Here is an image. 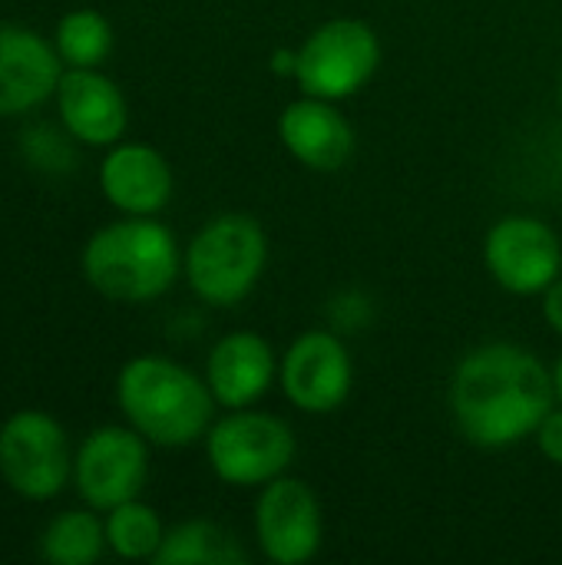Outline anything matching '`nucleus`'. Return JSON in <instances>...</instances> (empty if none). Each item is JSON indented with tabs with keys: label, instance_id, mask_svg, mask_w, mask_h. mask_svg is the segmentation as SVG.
Listing matches in <instances>:
<instances>
[{
	"label": "nucleus",
	"instance_id": "f257e3e1",
	"mask_svg": "<svg viewBox=\"0 0 562 565\" xmlns=\"http://www.w3.org/2000/svg\"><path fill=\"white\" fill-rule=\"evenodd\" d=\"M553 404V367L517 341L470 348L457 361L447 387L454 427L480 450H510L533 440Z\"/></svg>",
	"mask_w": 562,
	"mask_h": 565
},
{
	"label": "nucleus",
	"instance_id": "f03ea898",
	"mask_svg": "<svg viewBox=\"0 0 562 565\" xmlns=\"http://www.w3.org/2000/svg\"><path fill=\"white\" fill-rule=\"evenodd\" d=\"M116 401L132 430L169 450L205 440L219 407L202 374L162 354L132 358L119 371Z\"/></svg>",
	"mask_w": 562,
	"mask_h": 565
},
{
	"label": "nucleus",
	"instance_id": "7ed1b4c3",
	"mask_svg": "<svg viewBox=\"0 0 562 565\" xmlns=\"http://www.w3.org/2000/svg\"><path fill=\"white\" fill-rule=\"evenodd\" d=\"M83 275L109 301L146 305L162 298L182 275V248L156 215H126L86 242Z\"/></svg>",
	"mask_w": 562,
	"mask_h": 565
},
{
	"label": "nucleus",
	"instance_id": "20e7f679",
	"mask_svg": "<svg viewBox=\"0 0 562 565\" xmlns=\"http://www.w3.org/2000/svg\"><path fill=\"white\" fill-rule=\"evenodd\" d=\"M268 268V235L248 212L209 218L182 252V275L209 308L242 305Z\"/></svg>",
	"mask_w": 562,
	"mask_h": 565
},
{
	"label": "nucleus",
	"instance_id": "39448f33",
	"mask_svg": "<svg viewBox=\"0 0 562 565\" xmlns=\"http://www.w3.org/2000/svg\"><path fill=\"white\" fill-rule=\"evenodd\" d=\"M202 447L215 480L235 490H262L275 477L288 473L298 457L291 424L258 407L225 411V417H215Z\"/></svg>",
	"mask_w": 562,
	"mask_h": 565
},
{
	"label": "nucleus",
	"instance_id": "423d86ee",
	"mask_svg": "<svg viewBox=\"0 0 562 565\" xmlns=\"http://www.w3.org/2000/svg\"><path fill=\"white\" fill-rule=\"evenodd\" d=\"M381 56V36L368 20L331 17L298 43L295 83L308 96L344 103L378 76Z\"/></svg>",
	"mask_w": 562,
	"mask_h": 565
},
{
	"label": "nucleus",
	"instance_id": "0eeeda50",
	"mask_svg": "<svg viewBox=\"0 0 562 565\" xmlns=\"http://www.w3.org/2000/svg\"><path fill=\"white\" fill-rule=\"evenodd\" d=\"M278 391L305 417L341 411L354 391V358L338 331H301L278 354Z\"/></svg>",
	"mask_w": 562,
	"mask_h": 565
},
{
	"label": "nucleus",
	"instance_id": "6e6552de",
	"mask_svg": "<svg viewBox=\"0 0 562 565\" xmlns=\"http://www.w3.org/2000/svg\"><path fill=\"white\" fill-rule=\"evenodd\" d=\"M484 268L507 295L540 298L562 275L560 232L540 215L510 212L484 235Z\"/></svg>",
	"mask_w": 562,
	"mask_h": 565
},
{
	"label": "nucleus",
	"instance_id": "1a4fd4ad",
	"mask_svg": "<svg viewBox=\"0 0 562 565\" xmlns=\"http://www.w3.org/2000/svg\"><path fill=\"white\" fill-rule=\"evenodd\" d=\"M252 533L258 553L275 565H305L321 553L325 510L311 483L298 477H275L255 497Z\"/></svg>",
	"mask_w": 562,
	"mask_h": 565
},
{
	"label": "nucleus",
	"instance_id": "9d476101",
	"mask_svg": "<svg viewBox=\"0 0 562 565\" xmlns=\"http://www.w3.org/2000/svg\"><path fill=\"white\" fill-rule=\"evenodd\" d=\"M0 473L26 500H53L63 493L73 457L63 427L40 414L20 411L0 427Z\"/></svg>",
	"mask_w": 562,
	"mask_h": 565
},
{
	"label": "nucleus",
	"instance_id": "9b49d317",
	"mask_svg": "<svg viewBox=\"0 0 562 565\" xmlns=\"http://www.w3.org/2000/svg\"><path fill=\"white\" fill-rule=\"evenodd\" d=\"M73 480L89 510L136 500L149 480V440L132 427L93 430L73 457Z\"/></svg>",
	"mask_w": 562,
	"mask_h": 565
},
{
	"label": "nucleus",
	"instance_id": "f8f14e48",
	"mask_svg": "<svg viewBox=\"0 0 562 565\" xmlns=\"http://www.w3.org/2000/svg\"><path fill=\"white\" fill-rule=\"evenodd\" d=\"M278 142L282 149L318 175L341 172L358 149V136L351 119L341 113L338 103L318 99V96H295L278 113Z\"/></svg>",
	"mask_w": 562,
	"mask_h": 565
},
{
	"label": "nucleus",
	"instance_id": "ddd939ff",
	"mask_svg": "<svg viewBox=\"0 0 562 565\" xmlns=\"http://www.w3.org/2000/svg\"><path fill=\"white\" fill-rule=\"evenodd\" d=\"M202 377L222 411L258 407L278 384V351L258 331H229L212 344Z\"/></svg>",
	"mask_w": 562,
	"mask_h": 565
},
{
	"label": "nucleus",
	"instance_id": "4468645a",
	"mask_svg": "<svg viewBox=\"0 0 562 565\" xmlns=\"http://www.w3.org/2000/svg\"><path fill=\"white\" fill-rule=\"evenodd\" d=\"M56 106L66 132L83 146H116L126 132L129 109L123 89L96 66H70L56 83Z\"/></svg>",
	"mask_w": 562,
	"mask_h": 565
},
{
	"label": "nucleus",
	"instance_id": "2eb2a0df",
	"mask_svg": "<svg viewBox=\"0 0 562 565\" xmlns=\"http://www.w3.org/2000/svg\"><path fill=\"white\" fill-rule=\"evenodd\" d=\"M99 189L123 215H159L172 202V166L146 142L109 146L99 166Z\"/></svg>",
	"mask_w": 562,
	"mask_h": 565
},
{
	"label": "nucleus",
	"instance_id": "dca6fc26",
	"mask_svg": "<svg viewBox=\"0 0 562 565\" xmlns=\"http://www.w3.org/2000/svg\"><path fill=\"white\" fill-rule=\"evenodd\" d=\"M63 60L40 33L0 23V116L36 109L56 93Z\"/></svg>",
	"mask_w": 562,
	"mask_h": 565
},
{
	"label": "nucleus",
	"instance_id": "f3484780",
	"mask_svg": "<svg viewBox=\"0 0 562 565\" xmlns=\"http://www.w3.org/2000/svg\"><path fill=\"white\" fill-rule=\"evenodd\" d=\"M156 565H242L248 553L242 540L212 520H185L166 530L162 546L156 553Z\"/></svg>",
	"mask_w": 562,
	"mask_h": 565
},
{
	"label": "nucleus",
	"instance_id": "a211bd4d",
	"mask_svg": "<svg viewBox=\"0 0 562 565\" xmlns=\"http://www.w3.org/2000/svg\"><path fill=\"white\" fill-rule=\"evenodd\" d=\"M106 526L96 520V513L70 510L60 513L40 540L43 559L53 565H93L106 550Z\"/></svg>",
	"mask_w": 562,
	"mask_h": 565
},
{
	"label": "nucleus",
	"instance_id": "6ab92c4d",
	"mask_svg": "<svg viewBox=\"0 0 562 565\" xmlns=\"http://www.w3.org/2000/svg\"><path fill=\"white\" fill-rule=\"evenodd\" d=\"M103 526H106L109 550L119 559H129V563L156 559V553L162 546V536H166V526H162L159 513L149 503H139V497L113 507Z\"/></svg>",
	"mask_w": 562,
	"mask_h": 565
},
{
	"label": "nucleus",
	"instance_id": "aec40b11",
	"mask_svg": "<svg viewBox=\"0 0 562 565\" xmlns=\"http://www.w3.org/2000/svg\"><path fill=\"white\" fill-rule=\"evenodd\" d=\"M113 50V26L96 10H70L56 23V53L66 66H99Z\"/></svg>",
	"mask_w": 562,
	"mask_h": 565
},
{
	"label": "nucleus",
	"instance_id": "412c9836",
	"mask_svg": "<svg viewBox=\"0 0 562 565\" xmlns=\"http://www.w3.org/2000/svg\"><path fill=\"white\" fill-rule=\"evenodd\" d=\"M23 152H26V159L36 166V169H46V172H66L70 166H73V149H70V142L60 136V132H53V129H30L26 136H23Z\"/></svg>",
	"mask_w": 562,
	"mask_h": 565
},
{
	"label": "nucleus",
	"instance_id": "4be33fe9",
	"mask_svg": "<svg viewBox=\"0 0 562 565\" xmlns=\"http://www.w3.org/2000/svg\"><path fill=\"white\" fill-rule=\"evenodd\" d=\"M537 450L543 454L547 463L562 470V404H553V411L540 420L537 434H533Z\"/></svg>",
	"mask_w": 562,
	"mask_h": 565
},
{
	"label": "nucleus",
	"instance_id": "5701e85b",
	"mask_svg": "<svg viewBox=\"0 0 562 565\" xmlns=\"http://www.w3.org/2000/svg\"><path fill=\"white\" fill-rule=\"evenodd\" d=\"M540 311H543V321H547V328L562 338V275L540 295Z\"/></svg>",
	"mask_w": 562,
	"mask_h": 565
},
{
	"label": "nucleus",
	"instance_id": "b1692460",
	"mask_svg": "<svg viewBox=\"0 0 562 565\" xmlns=\"http://www.w3.org/2000/svg\"><path fill=\"white\" fill-rule=\"evenodd\" d=\"M298 70V46H275L268 53V73L278 79H295Z\"/></svg>",
	"mask_w": 562,
	"mask_h": 565
},
{
	"label": "nucleus",
	"instance_id": "393cba45",
	"mask_svg": "<svg viewBox=\"0 0 562 565\" xmlns=\"http://www.w3.org/2000/svg\"><path fill=\"white\" fill-rule=\"evenodd\" d=\"M553 391H556V404H562V354L553 364Z\"/></svg>",
	"mask_w": 562,
	"mask_h": 565
},
{
	"label": "nucleus",
	"instance_id": "a878e982",
	"mask_svg": "<svg viewBox=\"0 0 562 565\" xmlns=\"http://www.w3.org/2000/svg\"><path fill=\"white\" fill-rule=\"evenodd\" d=\"M556 103H560V109H562V83H560V89H556Z\"/></svg>",
	"mask_w": 562,
	"mask_h": 565
}]
</instances>
